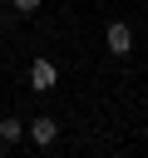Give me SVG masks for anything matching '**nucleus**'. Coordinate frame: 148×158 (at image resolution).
I'll return each mask as SVG.
<instances>
[{
  "mask_svg": "<svg viewBox=\"0 0 148 158\" xmlns=\"http://www.w3.org/2000/svg\"><path fill=\"white\" fill-rule=\"evenodd\" d=\"M104 44H109V54H118V59H123V54L133 49V30H128L123 20H109V30H104Z\"/></svg>",
  "mask_w": 148,
  "mask_h": 158,
  "instance_id": "f257e3e1",
  "label": "nucleus"
},
{
  "mask_svg": "<svg viewBox=\"0 0 148 158\" xmlns=\"http://www.w3.org/2000/svg\"><path fill=\"white\" fill-rule=\"evenodd\" d=\"M15 10H39V0H10Z\"/></svg>",
  "mask_w": 148,
  "mask_h": 158,
  "instance_id": "39448f33",
  "label": "nucleus"
},
{
  "mask_svg": "<svg viewBox=\"0 0 148 158\" xmlns=\"http://www.w3.org/2000/svg\"><path fill=\"white\" fill-rule=\"evenodd\" d=\"M25 138V118H0V143H20Z\"/></svg>",
  "mask_w": 148,
  "mask_h": 158,
  "instance_id": "20e7f679",
  "label": "nucleus"
},
{
  "mask_svg": "<svg viewBox=\"0 0 148 158\" xmlns=\"http://www.w3.org/2000/svg\"><path fill=\"white\" fill-rule=\"evenodd\" d=\"M54 138H59V123H54L49 114H39V118H30V143H35V148H49Z\"/></svg>",
  "mask_w": 148,
  "mask_h": 158,
  "instance_id": "7ed1b4c3",
  "label": "nucleus"
},
{
  "mask_svg": "<svg viewBox=\"0 0 148 158\" xmlns=\"http://www.w3.org/2000/svg\"><path fill=\"white\" fill-rule=\"evenodd\" d=\"M54 84H59V69H54V59H35V64H30V89H35V94H49Z\"/></svg>",
  "mask_w": 148,
  "mask_h": 158,
  "instance_id": "f03ea898",
  "label": "nucleus"
}]
</instances>
